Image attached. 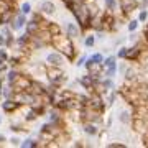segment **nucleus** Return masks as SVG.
Returning a JSON list of instances; mask_svg holds the SVG:
<instances>
[{"instance_id":"1","label":"nucleus","mask_w":148,"mask_h":148,"mask_svg":"<svg viewBox=\"0 0 148 148\" xmlns=\"http://www.w3.org/2000/svg\"><path fill=\"white\" fill-rule=\"evenodd\" d=\"M51 46L56 48L68 61H73V59L76 58V54H77L76 53V48H74L73 40H71L68 35H64V33L54 35V36L51 38Z\"/></svg>"},{"instance_id":"8","label":"nucleus","mask_w":148,"mask_h":148,"mask_svg":"<svg viewBox=\"0 0 148 148\" xmlns=\"http://www.w3.org/2000/svg\"><path fill=\"white\" fill-rule=\"evenodd\" d=\"M119 5H120V10H122V15L128 16L133 10L138 8V0H119Z\"/></svg>"},{"instance_id":"3","label":"nucleus","mask_w":148,"mask_h":148,"mask_svg":"<svg viewBox=\"0 0 148 148\" xmlns=\"http://www.w3.org/2000/svg\"><path fill=\"white\" fill-rule=\"evenodd\" d=\"M46 79L49 84L56 86V87H61V86L66 82V74L63 73L61 68H53V66H46Z\"/></svg>"},{"instance_id":"29","label":"nucleus","mask_w":148,"mask_h":148,"mask_svg":"<svg viewBox=\"0 0 148 148\" xmlns=\"http://www.w3.org/2000/svg\"><path fill=\"white\" fill-rule=\"evenodd\" d=\"M138 23H140L138 20H130L128 21V32H135V30L138 28Z\"/></svg>"},{"instance_id":"2","label":"nucleus","mask_w":148,"mask_h":148,"mask_svg":"<svg viewBox=\"0 0 148 148\" xmlns=\"http://www.w3.org/2000/svg\"><path fill=\"white\" fill-rule=\"evenodd\" d=\"M69 12L74 15L76 23L81 27L82 32L89 30L90 28V15H89V10H87V5H86V3H74L73 8Z\"/></svg>"},{"instance_id":"21","label":"nucleus","mask_w":148,"mask_h":148,"mask_svg":"<svg viewBox=\"0 0 148 148\" xmlns=\"http://www.w3.org/2000/svg\"><path fill=\"white\" fill-rule=\"evenodd\" d=\"M115 74H117V63H114L112 66H109V68L104 69V77H110V79H114Z\"/></svg>"},{"instance_id":"22","label":"nucleus","mask_w":148,"mask_h":148,"mask_svg":"<svg viewBox=\"0 0 148 148\" xmlns=\"http://www.w3.org/2000/svg\"><path fill=\"white\" fill-rule=\"evenodd\" d=\"M104 3H106L107 12H112V13H115L117 7H119V2H117V0H104Z\"/></svg>"},{"instance_id":"19","label":"nucleus","mask_w":148,"mask_h":148,"mask_svg":"<svg viewBox=\"0 0 148 148\" xmlns=\"http://www.w3.org/2000/svg\"><path fill=\"white\" fill-rule=\"evenodd\" d=\"M48 32L51 33V36L63 33V32H61V25H59V23H56V21H49V25H48Z\"/></svg>"},{"instance_id":"7","label":"nucleus","mask_w":148,"mask_h":148,"mask_svg":"<svg viewBox=\"0 0 148 148\" xmlns=\"http://www.w3.org/2000/svg\"><path fill=\"white\" fill-rule=\"evenodd\" d=\"M27 21H28L27 20V15H25V13H21L20 10H16L15 16H13V20H12V23H10V27H12L13 32H20L21 28H25Z\"/></svg>"},{"instance_id":"35","label":"nucleus","mask_w":148,"mask_h":148,"mask_svg":"<svg viewBox=\"0 0 148 148\" xmlns=\"http://www.w3.org/2000/svg\"><path fill=\"white\" fill-rule=\"evenodd\" d=\"M127 145L125 143H117V142H114V143H109V148H125Z\"/></svg>"},{"instance_id":"39","label":"nucleus","mask_w":148,"mask_h":148,"mask_svg":"<svg viewBox=\"0 0 148 148\" xmlns=\"http://www.w3.org/2000/svg\"><path fill=\"white\" fill-rule=\"evenodd\" d=\"M0 46H5V36H3V33H0Z\"/></svg>"},{"instance_id":"6","label":"nucleus","mask_w":148,"mask_h":148,"mask_svg":"<svg viewBox=\"0 0 148 148\" xmlns=\"http://www.w3.org/2000/svg\"><path fill=\"white\" fill-rule=\"evenodd\" d=\"M64 61H66V58H64L59 51L48 53L46 58H45V64H46V66H53V68H63Z\"/></svg>"},{"instance_id":"12","label":"nucleus","mask_w":148,"mask_h":148,"mask_svg":"<svg viewBox=\"0 0 148 148\" xmlns=\"http://www.w3.org/2000/svg\"><path fill=\"white\" fill-rule=\"evenodd\" d=\"M66 35H68L71 40H76V38L81 36V30L77 23H66Z\"/></svg>"},{"instance_id":"9","label":"nucleus","mask_w":148,"mask_h":148,"mask_svg":"<svg viewBox=\"0 0 148 148\" xmlns=\"http://www.w3.org/2000/svg\"><path fill=\"white\" fill-rule=\"evenodd\" d=\"M130 125H132L133 130H135L137 133H140V135H143V133L148 130V123H147V120H145V119H137V117H133Z\"/></svg>"},{"instance_id":"31","label":"nucleus","mask_w":148,"mask_h":148,"mask_svg":"<svg viewBox=\"0 0 148 148\" xmlns=\"http://www.w3.org/2000/svg\"><path fill=\"white\" fill-rule=\"evenodd\" d=\"M7 71H8V61L0 59V73H7Z\"/></svg>"},{"instance_id":"43","label":"nucleus","mask_w":148,"mask_h":148,"mask_svg":"<svg viewBox=\"0 0 148 148\" xmlns=\"http://www.w3.org/2000/svg\"><path fill=\"white\" fill-rule=\"evenodd\" d=\"M0 97H2V89H0Z\"/></svg>"},{"instance_id":"23","label":"nucleus","mask_w":148,"mask_h":148,"mask_svg":"<svg viewBox=\"0 0 148 148\" xmlns=\"http://www.w3.org/2000/svg\"><path fill=\"white\" fill-rule=\"evenodd\" d=\"M38 117H40V115L36 114V110H35L33 107H30V110H28V114L25 115V120H27V122H33V120H36Z\"/></svg>"},{"instance_id":"44","label":"nucleus","mask_w":148,"mask_h":148,"mask_svg":"<svg viewBox=\"0 0 148 148\" xmlns=\"http://www.w3.org/2000/svg\"><path fill=\"white\" fill-rule=\"evenodd\" d=\"M0 123H2V117H0Z\"/></svg>"},{"instance_id":"38","label":"nucleus","mask_w":148,"mask_h":148,"mask_svg":"<svg viewBox=\"0 0 148 148\" xmlns=\"http://www.w3.org/2000/svg\"><path fill=\"white\" fill-rule=\"evenodd\" d=\"M143 40H145V41L148 43V27L145 28V30H143Z\"/></svg>"},{"instance_id":"14","label":"nucleus","mask_w":148,"mask_h":148,"mask_svg":"<svg viewBox=\"0 0 148 148\" xmlns=\"http://www.w3.org/2000/svg\"><path fill=\"white\" fill-rule=\"evenodd\" d=\"M82 130H84V133H87L90 137H95L99 133V127H97V123H94V122H84Z\"/></svg>"},{"instance_id":"41","label":"nucleus","mask_w":148,"mask_h":148,"mask_svg":"<svg viewBox=\"0 0 148 148\" xmlns=\"http://www.w3.org/2000/svg\"><path fill=\"white\" fill-rule=\"evenodd\" d=\"M2 87H3V79L0 77V89H2Z\"/></svg>"},{"instance_id":"28","label":"nucleus","mask_w":148,"mask_h":148,"mask_svg":"<svg viewBox=\"0 0 148 148\" xmlns=\"http://www.w3.org/2000/svg\"><path fill=\"white\" fill-rule=\"evenodd\" d=\"M8 58H10L8 51H7L3 46H0V59H2V61H8Z\"/></svg>"},{"instance_id":"30","label":"nucleus","mask_w":148,"mask_h":148,"mask_svg":"<svg viewBox=\"0 0 148 148\" xmlns=\"http://www.w3.org/2000/svg\"><path fill=\"white\" fill-rule=\"evenodd\" d=\"M117 95H119V92H110V95H109V106H114V102L117 101Z\"/></svg>"},{"instance_id":"24","label":"nucleus","mask_w":148,"mask_h":148,"mask_svg":"<svg viewBox=\"0 0 148 148\" xmlns=\"http://www.w3.org/2000/svg\"><path fill=\"white\" fill-rule=\"evenodd\" d=\"M20 12L25 13V15H30V13H32V3H30V2H23L21 7H20Z\"/></svg>"},{"instance_id":"34","label":"nucleus","mask_w":148,"mask_h":148,"mask_svg":"<svg viewBox=\"0 0 148 148\" xmlns=\"http://www.w3.org/2000/svg\"><path fill=\"white\" fill-rule=\"evenodd\" d=\"M147 18H148V12H147V10H142V12H140V15H138L137 20H138V21H145Z\"/></svg>"},{"instance_id":"37","label":"nucleus","mask_w":148,"mask_h":148,"mask_svg":"<svg viewBox=\"0 0 148 148\" xmlns=\"http://www.w3.org/2000/svg\"><path fill=\"white\" fill-rule=\"evenodd\" d=\"M147 8H148V0H143L140 3V10H147Z\"/></svg>"},{"instance_id":"26","label":"nucleus","mask_w":148,"mask_h":148,"mask_svg":"<svg viewBox=\"0 0 148 148\" xmlns=\"http://www.w3.org/2000/svg\"><path fill=\"white\" fill-rule=\"evenodd\" d=\"M114 63H117L115 56H107V58L104 59V63H102V64H104V68H109V66H112Z\"/></svg>"},{"instance_id":"33","label":"nucleus","mask_w":148,"mask_h":148,"mask_svg":"<svg viewBox=\"0 0 148 148\" xmlns=\"http://www.w3.org/2000/svg\"><path fill=\"white\" fill-rule=\"evenodd\" d=\"M8 142H10L12 145H13V147H20V145H21V140H20L18 137H12L10 140H8Z\"/></svg>"},{"instance_id":"20","label":"nucleus","mask_w":148,"mask_h":148,"mask_svg":"<svg viewBox=\"0 0 148 148\" xmlns=\"http://www.w3.org/2000/svg\"><path fill=\"white\" fill-rule=\"evenodd\" d=\"M21 148H38V138L36 140H33V138H25V140H21Z\"/></svg>"},{"instance_id":"25","label":"nucleus","mask_w":148,"mask_h":148,"mask_svg":"<svg viewBox=\"0 0 148 148\" xmlns=\"http://www.w3.org/2000/svg\"><path fill=\"white\" fill-rule=\"evenodd\" d=\"M84 45L87 48H92L95 45V36H92V35H87L86 36V40H84Z\"/></svg>"},{"instance_id":"15","label":"nucleus","mask_w":148,"mask_h":148,"mask_svg":"<svg viewBox=\"0 0 148 148\" xmlns=\"http://www.w3.org/2000/svg\"><path fill=\"white\" fill-rule=\"evenodd\" d=\"M30 41H32V36H30L27 32L23 33V35H18V36L15 38V43L18 45V46H28Z\"/></svg>"},{"instance_id":"18","label":"nucleus","mask_w":148,"mask_h":148,"mask_svg":"<svg viewBox=\"0 0 148 148\" xmlns=\"http://www.w3.org/2000/svg\"><path fill=\"white\" fill-rule=\"evenodd\" d=\"M132 110H122L120 112V115H119V120L123 123V125H127V123H132Z\"/></svg>"},{"instance_id":"5","label":"nucleus","mask_w":148,"mask_h":148,"mask_svg":"<svg viewBox=\"0 0 148 148\" xmlns=\"http://www.w3.org/2000/svg\"><path fill=\"white\" fill-rule=\"evenodd\" d=\"M32 82H33V77H30L28 74H20V76L15 79V82L10 84V86L13 87L15 92H21V90H28L30 89Z\"/></svg>"},{"instance_id":"16","label":"nucleus","mask_w":148,"mask_h":148,"mask_svg":"<svg viewBox=\"0 0 148 148\" xmlns=\"http://www.w3.org/2000/svg\"><path fill=\"white\" fill-rule=\"evenodd\" d=\"M20 71H18V69L16 68H12V69H8V71H7V84H13V82H15V79L16 77H18V76H20Z\"/></svg>"},{"instance_id":"10","label":"nucleus","mask_w":148,"mask_h":148,"mask_svg":"<svg viewBox=\"0 0 148 148\" xmlns=\"http://www.w3.org/2000/svg\"><path fill=\"white\" fill-rule=\"evenodd\" d=\"M20 107L21 106L18 102H15L13 99H3V102H2V110L7 112V114H13V112H16Z\"/></svg>"},{"instance_id":"17","label":"nucleus","mask_w":148,"mask_h":148,"mask_svg":"<svg viewBox=\"0 0 148 148\" xmlns=\"http://www.w3.org/2000/svg\"><path fill=\"white\" fill-rule=\"evenodd\" d=\"M40 30V25H38L35 20H30V21H27V25H25V32L32 36V35H35V33Z\"/></svg>"},{"instance_id":"13","label":"nucleus","mask_w":148,"mask_h":148,"mask_svg":"<svg viewBox=\"0 0 148 148\" xmlns=\"http://www.w3.org/2000/svg\"><path fill=\"white\" fill-rule=\"evenodd\" d=\"M40 12L45 13V15H54V12H56V7L51 0H43L41 3H40Z\"/></svg>"},{"instance_id":"36","label":"nucleus","mask_w":148,"mask_h":148,"mask_svg":"<svg viewBox=\"0 0 148 148\" xmlns=\"http://www.w3.org/2000/svg\"><path fill=\"white\" fill-rule=\"evenodd\" d=\"M84 63H86V56H81V58L77 59L76 66H77V68H81V66H84Z\"/></svg>"},{"instance_id":"40","label":"nucleus","mask_w":148,"mask_h":148,"mask_svg":"<svg viewBox=\"0 0 148 148\" xmlns=\"http://www.w3.org/2000/svg\"><path fill=\"white\" fill-rule=\"evenodd\" d=\"M3 142H7V138L3 135H0V143H3Z\"/></svg>"},{"instance_id":"11","label":"nucleus","mask_w":148,"mask_h":148,"mask_svg":"<svg viewBox=\"0 0 148 148\" xmlns=\"http://www.w3.org/2000/svg\"><path fill=\"white\" fill-rule=\"evenodd\" d=\"M99 82H101V81L95 79V77H92L89 73L84 74V76H82V77L79 79V84L82 86L84 89H90V87H94V86H95V84H99Z\"/></svg>"},{"instance_id":"4","label":"nucleus","mask_w":148,"mask_h":148,"mask_svg":"<svg viewBox=\"0 0 148 148\" xmlns=\"http://www.w3.org/2000/svg\"><path fill=\"white\" fill-rule=\"evenodd\" d=\"M86 106L90 107V109H94V110H97V112H101V114H104V110H106V104H104L102 94H99V92H90L89 101H87Z\"/></svg>"},{"instance_id":"32","label":"nucleus","mask_w":148,"mask_h":148,"mask_svg":"<svg viewBox=\"0 0 148 148\" xmlns=\"http://www.w3.org/2000/svg\"><path fill=\"white\" fill-rule=\"evenodd\" d=\"M125 56H127V48H120V49H119V53H117V58L125 59Z\"/></svg>"},{"instance_id":"27","label":"nucleus","mask_w":148,"mask_h":148,"mask_svg":"<svg viewBox=\"0 0 148 148\" xmlns=\"http://www.w3.org/2000/svg\"><path fill=\"white\" fill-rule=\"evenodd\" d=\"M90 59H92L94 63H99V64H102L106 58H104V56H102L101 53H95V54H92V56H90Z\"/></svg>"},{"instance_id":"42","label":"nucleus","mask_w":148,"mask_h":148,"mask_svg":"<svg viewBox=\"0 0 148 148\" xmlns=\"http://www.w3.org/2000/svg\"><path fill=\"white\" fill-rule=\"evenodd\" d=\"M7 2H10V3H15V5H16V2H18V0H7Z\"/></svg>"}]
</instances>
